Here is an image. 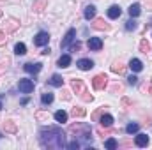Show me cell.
Segmentation results:
<instances>
[{"mask_svg": "<svg viewBox=\"0 0 152 150\" xmlns=\"http://www.w3.org/2000/svg\"><path fill=\"white\" fill-rule=\"evenodd\" d=\"M69 131L71 133H85V131H90V125H87V124H73L71 127H69Z\"/></svg>", "mask_w": 152, "mask_h": 150, "instance_id": "cell-10", "label": "cell"}, {"mask_svg": "<svg viewBox=\"0 0 152 150\" xmlns=\"http://www.w3.org/2000/svg\"><path fill=\"white\" fill-rule=\"evenodd\" d=\"M7 27H9V30L12 32V30H16V28L20 27V23H16L14 20H9V21H7Z\"/></svg>", "mask_w": 152, "mask_h": 150, "instance_id": "cell-34", "label": "cell"}, {"mask_svg": "<svg viewBox=\"0 0 152 150\" xmlns=\"http://www.w3.org/2000/svg\"><path fill=\"white\" fill-rule=\"evenodd\" d=\"M134 28H136V21H134V20L126 21V30H129V32H131V30H134Z\"/></svg>", "mask_w": 152, "mask_h": 150, "instance_id": "cell-31", "label": "cell"}, {"mask_svg": "<svg viewBox=\"0 0 152 150\" xmlns=\"http://www.w3.org/2000/svg\"><path fill=\"white\" fill-rule=\"evenodd\" d=\"M104 113V108H99L97 111L92 113V120H96V122H99V118H101V115Z\"/></svg>", "mask_w": 152, "mask_h": 150, "instance_id": "cell-30", "label": "cell"}, {"mask_svg": "<svg viewBox=\"0 0 152 150\" xmlns=\"http://www.w3.org/2000/svg\"><path fill=\"white\" fill-rule=\"evenodd\" d=\"M127 11H129V16H131V18H138V16H140V12H142L140 4H131Z\"/></svg>", "mask_w": 152, "mask_h": 150, "instance_id": "cell-16", "label": "cell"}, {"mask_svg": "<svg viewBox=\"0 0 152 150\" xmlns=\"http://www.w3.org/2000/svg\"><path fill=\"white\" fill-rule=\"evenodd\" d=\"M60 97H62L64 101H69V99H71V92H69V90H62V94H60Z\"/></svg>", "mask_w": 152, "mask_h": 150, "instance_id": "cell-35", "label": "cell"}, {"mask_svg": "<svg viewBox=\"0 0 152 150\" xmlns=\"http://www.w3.org/2000/svg\"><path fill=\"white\" fill-rule=\"evenodd\" d=\"M120 14H122V9H120V5H112V7L108 9V18H112V20H117Z\"/></svg>", "mask_w": 152, "mask_h": 150, "instance_id": "cell-12", "label": "cell"}, {"mask_svg": "<svg viewBox=\"0 0 152 150\" xmlns=\"http://www.w3.org/2000/svg\"><path fill=\"white\" fill-rule=\"evenodd\" d=\"M103 48V41L99 37H90L88 39V50H92V51H99Z\"/></svg>", "mask_w": 152, "mask_h": 150, "instance_id": "cell-6", "label": "cell"}, {"mask_svg": "<svg viewBox=\"0 0 152 150\" xmlns=\"http://www.w3.org/2000/svg\"><path fill=\"white\" fill-rule=\"evenodd\" d=\"M41 66H42V64H25L23 69H25L27 73L34 74V73H39V71H41Z\"/></svg>", "mask_w": 152, "mask_h": 150, "instance_id": "cell-19", "label": "cell"}, {"mask_svg": "<svg viewBox=\"0 0 152 150\" xmlns=\"http://www.w3.org/2000/svg\"><path fill=\"white\" fill-rule=\"evenodd\" d=\"M127 83H129V85H136V83H138V78H136V76H129V78H127Z\"/></svg>", "mask_w": 152, "mask_h": 150, "instance_id": "cell-37", "label": "cell"}, {"mask_svg": "<svg viewBox=\"0 0 152 150\" xmlns=\"http://www.w3.org/2000/svg\"><path fill=\"white\" fill-rule=\"evenodd\" d=\"M76 36V30L75 28H71V30H67V34H66V37L62 39V42H60V48H67L71 42H73V39Z\"/></svg>", "mask_w": 152, "mask_h": 150, "instance_id": "cell-5", "label": "cell"}, {"mask_svg": "<svg viewBox=\"0 0 152 150\" xmlns=\"http://www.w3.org/2000/svg\"><path fill=\"white\" fill-rule=\"evenodd\" d=\"M140 131V125L138 124H129L127 127H126V133L127 134H134V133H138Z\"/></svg>", "mask_w": 152, "mask_h": 150, "instance_id": "cell-29", "label": "cell"}, {"mask_svg": "<svg viewBox=\"0 0 152 150\" xmlns=\"http://www.w3.org/2000/svg\"><path fill=\"white\" fill-rule=\"evenodd\" d=\"M39 141H41V147H44V149H64V147H67L66 134L57 125H50V127L41 129Z\"/></svg>", "mask_w": 152, "mask_h": 150, "instance_id": "cell-1", "label": "cell"}, {"mask_svg": "<svg viewBox=\"0 0 152 150\" xmlns=\"http://www.w3.org/2000/svg\"><path fill=\"white\" fill-rule=\"evenodd\" d=\"M140 51H142V53H145V55L151 51V44H149V41H147V39H142V41H140Z\"/></svg>", "mask_w": 152, "mask_h": 150, "instance_id": "cell-24", "label": "cell"}, {"mask_svg": "<svg viewBox=\"0 0 152 150\" xmlns=\"http://www.w3.org/2000/svg\"><path fill=\"white\" fill-rule=\"evenodd\" d=\"M85 18L87 20H94L96 18V7L94 5H87L85 7Z\"/></svg>", "mask_w": 152, "mask_h": 150, "instance_id": "cell-23", "label": "cell"}, {"mask_svg": "<svg viewBox=\"0 0 152 150\" xmlns=\"http://www.w3.org/2000/svg\"><path fill=\"white\" fill-rule=\"evenodd\" d=\"M14 53H16V55H25V53H27V46H25L23 42H18V44L14 46Z\"/></svg>", "mask_w": 152, "mask_h": 150, "instance_id": "cell-27", "label": "cell"}, {"mask_svg": "<svg viewBox=\"0 0 152 150\" xmlns=\"http://www.w3.org/2000/svg\"><path fill=\"white\" fill-rule=\"evenodd\" d=\"M99 124H101L103 127L110 129V127L113 125V117H112V115H108V113H106V115L103 113V115H101V118H99Z\"/></svg>", "mask_w": 152, "mask_h": 150, "instance_id": "cell-9", "label": "cell"}, {"mask_svg": "<svg viewBox=\"0 0 152 150\" xmlns=\"http://www.w3.org/2000/svg\"><path fill=\"white\" fill-rule=\"evenodd\" d=\"M85 108H81V106H75L73 110H71V117H75V118H81V117H85Z\"/></svg>", "mask_w": 152, "mask_h": 150, "instance_id": "cell-20", "label": "cell"}, {"mask_svg": "<svg viewBox=\"0 0 152 150\" xmlns=\"http://www.w3.org/2000/svg\"><path fill=\"white\" fill-rule=\"evenodd\" d=\"M2 42H5V34L0 30V44H2Z\"/></svg>", "mask_w": 152, "mask_h": 150, "instance_id": "cell-39", "label": "cell"}, {"mask_svg": "<svg viewBox=\"0 0 152 150\" xmlns=\"http://www.w3.org/2000/svg\"><path fill=\"white\" fill-rule=\"evenodd\" d=\"M0 14H2V11H0Z\"/></svg>", "mask_w": 152, "mask_h": 150, "instance_id": "cell-42", "label": "cell"}, {"mask_svg": "<svg viewBox=\"0 0 152 150\" xmlns=\"http://www.w3.org/2000/svg\"><path fill=\"white\" fill-rule=\"evenodd\" d=\"M57 64H58V67H69L71 66V57L69 55H62Z\"/></svg>", "mask_w": 152, "mask_h": 150, "instance_id": "cell-22", "label": "cell"}, {"mask_svg": "<svg viewBox=\"0 0 152 150\" xmlns=\"http://www.w3.org/2000/svg\"><path fill=\"white\" fill-rule=\"evenodd\" d=\"M92 27H94L96 30H110V25H108L103 18H96L94 23H92Z\"/></svg>", "mask_w": 152, "mask_h": 150, "instance_id": "cell-7", "label": "cell"}, {"mask_svg": "<svg viewBox=\"0 0 152 150\" xmlns=\"http://www.w3.org/2000/svg\"><path fill=\"white\" fill-rule=\"evenodd\" d=\"M106 83H108V76L106 74H97L92 79V85H94L96 90H103V88L106 87Z\"/></svg>", "mask_w": 152, "mask_h": 150, "instance_id": "cell-2", "label": "cell"}, {"mask_svg": "<svg viewBox=\"0 0 152 150\" xmlns=\"http://www.w3.org/2000/svg\"><path fill=\"white\" fill-rule=\"evenodd\" d=\"M18 88H20V92H23V94H30V92L34 90V81H32V79H20Z\"/></svg>", "mask_w": 152, "mask_h": 150, "instance_id": "cell-3", "label": "cell"}, {"mask_svg": "<svg viewBox=\"0 0 152 150\" xmlns=\"http://www.w3.org/2000/svg\"><path fill=\"white\" fill-rule=\"evenodd\" d=\"M112 71H113L115 74H122L126 71V66H122L120 62H115L113 66H112Z\"/></svg>", "mask_w": 152, "mask_h": 150, "instance_id": "cell-26", "label": "cell"}, {"mask_svg": "<svg viewBox=\"0 0 152 150\" xmlns=\"http://www.w3.org/2000/svg\"><path fill=\"white\" fill-rule=\"evenodd\" d=\"M78 69H81V71H90L92 67H94V62L92 60H88V58H81V60H78Z\"/></svg>", "mask_w": 152, "mask_h": 150, "instance_id": "cell-8", "label": "cell"}, {"mask_svg": "<svg viewBox=\"0 0 152 150\" xmlns=\"http://www.w3.org/2000/svg\"><path fill=\"white\" fill-rule=\"evenodd\" d=\"M0 110H2V103H0Z\"/></svg>", "mask_w": 152, "mask_h": 150, "instance_id": "cell-41", "label": "cell"}, {"mask_svg": "<svg viewBox=\"0 0 152 150\" xmlns=\"http://www.w3.org/2000/svg\"><path fill=\"white\" fill-rule=\"evenodd\" d=\"M48 81H50V85H53V87H62V85H64V78L60 74H53Z\"/></svg>", "mask_w": 152, "mask_h": 150, "instance_id": "cell-18", "label": "cell"}, {"mask_svg": "<svg viewBox=\"0 0 152 150\" xmlns=\"http://www.w3.org/2000/svg\"><path fill=\"white\" fill-rule=\"evenodd\" d=\"M48 41H50L48 32H39L37 36L34 37V44H36V46H46V44H48Z\"/></svg>", "mask_w": 152, "mask_h": 150, "instance_id": "cell-4", "label": "cell"}, {"mask_svg": "<svg viewBox=\"0 0 152 150\" xmlns=\"http://www.w3.org/2000/svg\"><path fill=\"white\" fill-rule=\"evenodd\" d=\"M41 101H42V104H51V103H53V94H50V92L42 94Z\"/></svg>", "mask_w": 152, "mask_h": 150, "instance_id": "cell-28", "label": "cell"}, {"mask_svg": "<svg viewBox=\"0 0 152 150\" xmlns=\"http://www.w3.org/2000/svg\"><path fill=\"white\" fill-rule=\"evenodd\" d=\"M134 143H136V147H147L149 145V136L147 134H138L134 138Z\"/></svg>", "mask_w": 152, "mask_h": 150, "instance_id": "cell-14", "label": "cell"}, {"mask_svg": "<svg viewBox=\"0 0 152 150\" xmlns=\"http://www.w3.org/2000/svg\"><path fill=\"white\" fill-rule=\"evenodd\" d=\"M2 129L5 131V133H16V124L12 122V120H4V124H2Z\"/></svg>", "mask_w": 152, "mask_h": 150, "instance_id": "cell-13", "label": "cell"}, {"mask_svg": "<svg viewBox=\"0 0 152 150\" xmlns=\"http://www.w3.org/2000/svg\"><path fill=\"white\" fill-rule=\"evenodd\" d=\"M129 69H131V71H134V73H140V71L143 69L142 60H138V58H131V62H129Z\"/></svg>", "mask_w": 152, "mask_h": 150, "instance_id": "cell-11", "label": "cell"}, {"mask_svg": "<svg viewBox=\"0 0 152 150\" xmlns=\"http://www.w3.org/2000/svg\"><path fill=\"white\" fill-rule=\"evenodd\" d=\"M41 53H42V55H50V48H44V50H42Z\"/></svg>", "mask_w": 152, "mask_h": 150, "instance_id": "cell-40", "label": "cell"}, {"mask_svg": "<svg viewBox=\"0 0 152 150\" xmlns=\"http://www.w3.org/2000/svg\"><path fill=\"white\" fill-rule=\"evenodd\" d=\"M104 147H106L108 150H115L117 147H118V143H117V140H115V138H108V140L104 141Z\"/></svg>", "mask_w": 152, "mask_h": 150, "instance_id": "cell-25", "label": "cell"}, {"mask_svg": "<svg viewBox=\"0 0 152 150\" xmlns=\"http://www.w3.org/2000/svg\"><path fill=\"white\" fill-rule=\"evenodd\" d=\"M46 7H48V2H46V0H36L34 5H32V9H34L36 12H42Z\"/></svg>", "mask_w": 152, "mask_h": 150, "instance_id": "cell-17", "label": "cell"}, {"mask_svg": "<svg viewBox=\"0 0 152 150\" xmlns=\"http://www.w3.org/2000/svg\"><path fill=\"white\" fill-rule=\"evenodd\" d=\"M67 118H69V115L64 111V110H58V111L55 113V120H57V122H60V124L67 122Z\"/></svg>", "mask_w": 152, "mask_h": 150, "instance_id": "cell-21", "label": "cell"}, {"mask_svg": "<svg viewBox=\"0 0 152 150\" xmlns=\"http://www.w3.org/2000/svg\"><path fill=\"white\" fill-rule=\"evenodd\" d=\"M80 147H81V145H80V141H78V140L71 141V143H67V149H69V150H78Z\"/></svg>", "mask_w": 152, "mask_h": 150, "instance_id": "cell-33", "label": "cell"}, {"mask_svg": "<svg viewBox=\"0 0 152 150\" xmlns=\"http://www.w3.org/2000/svg\"><path fill=\"white\" fill-rule=\"evenodd\" d=\"M80 95H81V99H83V101H85V103H90V101H92V99H94V97H92V95H90V94H88V92H87V90H83V92H81V94H80Z\"/></svg>", "mask_w": 152, "mask_h": 150, "instance_id": "cell-32", "label": "cell"}, {"mask_svg": "<svg viewBox=\"0 0 152 150\" xmlns=\"http://www.w3.org/2000/svg\"><path fill=\"white\" fill-rule=\"evenodd\" d=\"M71 87H73V90H75L78 95L85 90V85H83V81H81V79H73V81H71Z\"/></svg>", "mask_w": 152, "mask_h": 150, "instance_id": "cell-15", "label": "cell"}, {"mask_svg": "<svg viewBox=\"0 0 152 150\" xmlns=\"http://www.w3.org/2000/svg\"><path fill=\"white\" fill-rule=\"evenodd\" d=\"M122 106H124V108H127V106H131V101L124 97V99H122Z\"/></svg>", "mask_w": 152, "mask_h": 150, "instance_id": "cell-38", "label": "cell"}, {"mask_svg": "<svg viewBox=\"0 0 152 150\" xmlns=\"http://www.w3.org/2000/svg\"><path fill=\"white\" fill-rule=\"evenodd\" d=\"M80 50H81V42H78V41H76L75 44H73V46H71V51H80Z\"/></svg>", "mask_w": 152, "mask_h": 150, "instance_id": "cell-36", "label": "cell"}]
</instances>
